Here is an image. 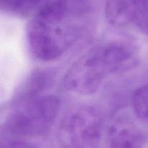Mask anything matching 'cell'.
<instances>
[{
	"label": "cell",
	"mask_w": 148,
	"mask_h": 148,
	"mask_svg": "<svg viewBox=\"0 0 148 148\" xmlns=\"http://www.w3.org/2000/svg\"><path fill=\"white\" fill-rule=\"evenodd\" d=\"M56 73L51 69H38L30 74L17 91L14 104L43 95V93L52 86Z\"/></svg>",
	"instance_id": "obj_5"
},
{
	"label": "cell",
	"mask_w": 148,
	"mask_h": 148,
	"mask_svg": "<svg viewBox=\"0 0 148 148\" xmlns=\"http://www.w3.org/2000/svg\"><path fill=\"white\" fill-rule=\"evenodd\" d=\"M2 148H38L36 145L31 143L23 141L21 139H16L12 142H7Z\"/></svg>",
	"instance_id": "obj_11"
},
{
	"label": "cell",
	"mask_w": 148,
	"mask_h": 148,
	"mask_svg": "<svg viewBox=\"0 0 148 148\" xmlns=\"http://www.w3.org/2000/svg\"><path fill=\"white\" fill-rule=\"evenodd\" d=\"M88 0H43L27 25L30 52L39 60H54L65 53L83 32Z\"/></svg>",
	"instance_id": "obj_1"
},
{
	"label": "cell",
	"mask_w": 148,
	"mask_h": 148,
	"mask_svg": "<svg viewBox=\"0 0 148 148\" xmlns=\"http://www.w3.org/2000/svg\"><path fill=\"white\" fill-rule=\"evenodd\" d=\"M133 23L148 36V0H137Z\"/></svg>",
	"instance_id": "obj_10"
},
{
	"label": "cell",
	"mask_w": 148,
	"mask_h": 148,
	"mask_svg": "<svg viewBox=\"0 0 148 148\" xmlns=\"http://www.w3.org/2000/svg\"><path fill=\"white\" fill-rule=\"evenodd\" d=\"M43 0H1L2 10L18 15H26L36 11Z\"/></svg>",
	"instance_id": "obj_8"
},
{
	"label": "cell",
	"mask_w": 148,
	"mask_h": 148,
	"mask_svg": "<svg viewBox=\"0 0 148 148\" xmlns=\"http://www.w3.org/2000/svg\"><path fill=\"white\" fill-rule=\"evenodd\" d=\"M136 62L134 49L127 44L111 41L98 45L74 62L65 75L64 86L76 94H92L108 75L127 71Z\"/></svg>",
	"instance_id": "obj_2"
},
{
	"label": "cell",
	"mask_w": 148,
	"mask_h": 148,
	"mask_svg": "<svg viewBox=\"0 0 148 148\" xmlns=\"http://www.w3.org/2000/svg\"><path fill=\"white\" fill-rule=\"evenodd\" d=\"M137 0H107L106 16L111 25L122 27L133 23Z\"/></svg>",
	"instance_id": "obj_7"
},
{
	"label": "cell",
	"mask_w": 148,
	"mask_h": 148,
	"mask_svg": "<svg viewBox=\"0 0 148 148\" xmlns=\"http://www.w3.org/2000/svg\"><path fill=\"white\" fill-rule=\"evenodd\" d=\"M132 106L140 118L148 120V84L136 90L132 97Z\"/></svg>",
	"instance_id": "obj_9"
},
{
	"label": "cell",
	"mask_w": 148,
	"mask_h": 148,
	"mask_svg": "<svg viewBox=\"0 0 148 148\" xmlns=\"http://www.w3.org/2000/svg\"><path fill=\"white\" fill-rule=\"evenodd\" d=\"M4 122V131L12 137H35L41 136L54 123L59 108L58 97L43 94L17 103Z\"/></svg>",
	"instance_id": "obj_3"
},
{
	"label": "cell",
	"mask_w": 148,
	"mask_h": 148,
	"mask_svg": "<svg viewBox=\"0 0 148 148\" xmlns=\"http://www.w3.org/2000/svg\"><path fill=\"white\" fill-rule=\"evenodd\" d=\"M108 133L110 148H142L144 144L143 133L130 121L116 122Z\"/></svg>",
	"instance_id": "obj_6"
},
{
	"label": "cell",
	"mask_w": 148,
	"mask_h": 148,
	"mask_svg": "<svg viewBox=\"0 0 148 148\" xmlns=\"http://www.w3.org/2000/svg\"><path fill=\"white\" fill-rule=\"evenodd\" d=\"M103 131L99 110L89 105H78L66 112L59 127V136L68 148H98Z\"/></svg>",
	"instance_id": "obj_4"
}]
</instances>
